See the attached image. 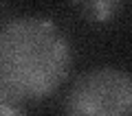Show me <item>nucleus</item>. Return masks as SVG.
Instances as JSON below:
<instances>
[{"label":"nucleus","instance_id":"f257e3e1","mask_svg":"<svg viewBox=\"0 0 132 116\" xmlns=\"http://www.w3.org/2000/svg\"><path fill=\"white\" fill-rule=\"evenodd\" d=\"M71 64V42L51 20L29 15L0 28V90L15 105L51 96Z\"/></svg>","mask_w":132,"mask_h":116},{"label":"nucleus","instance_id":"f03ea898","mask_svg":"<svg viewBox=\"0 0 132 116\" xmlns=\"http://www.w3.org/2000/svg\"><path fill=\"white\" fill-rule=\"evenodd\" d=\"M64 110L77 116L132 114V74L112 66L86 70L73 81Z\"/></svg>","mask_w":132,"mask_h":116},{"label":"nucleus","instance_id":"7ed1b4c3","mask_svg":"<svg viewBox=\"0 0 132 116\" xmlns=\"http://www.w3.org/2000/svg\"><path fill=\"white\" fill-rule=\"evenodd\" d=\"M77 13L90 22H108L121 11L126 0H71Z\"/></svg>","mask_w":132,"mask_h":116},{"label":"nucleus","instance_id":"20e7f679","mask_svg":"<svg viewBox=\"0 0 132 116\" xmlns=\"http://www.w3.org/2000/svg\"><path fill=\"white\" fill-rule=\"evenodd\" d=\"M22 112V107L15 105L13 101H11L9 96H7L2 90H0V116H7V114H20Z\"/></svg>","mask_w":132,"mask_h":116}]
</instances>
